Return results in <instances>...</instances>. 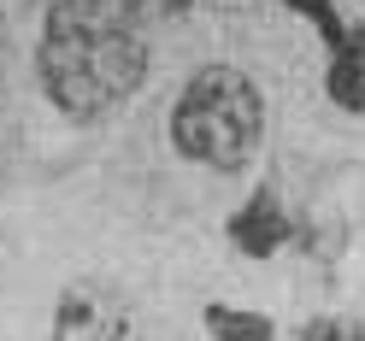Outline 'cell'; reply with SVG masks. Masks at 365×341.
Returning a JSON list of instances; mask_svg holds the SVG:
<instances>
[{
    "label": "cell",
    "mask_w": 365,
    "mask_h": 341,
    "mask_svg": "<svg viewBox=\"0 0 365 341\" xmlns=\"http://www.w3.org/2000/svg\"><path fill=\"white\" fill-rule=\"evenodd\" d=\"M148 24L130 0H48L36 36V88L59 118L101 124L148 83Z\"/></svg>",
    "instance_id": "1"
},
{
    "label": "cell",
    "mask_w": 365,
    "mask_h": 341,
    "mask_svg": "<svg viewBox=\"0 0 365 341\" xmlns=\"http://www.w3.org/2000/svg\"><path fill=\"white\" fill-rule=\"evenodd\" d=\"M224 241H230L242 259H277L283 247L294 241V218L283 206V194L271 189V183L247 189V200L224 218Z\"/></svg>",
    "instance_id": "4"
},
{
    "label": "cell",
    "mask_w": 365,
    "mask_h": 341,
    "mask_svg": "<svg viewBox=\"0 0 365 341\" xmlns=\"http://www.w3.org/2000/svg\"><path fill=\"white\" fill-rule=\"evenodd\" d=\"M200 330L212 341H277V324L254 306H230V300H207L200 306Z\"/></svg>",
    "instance_id": "6"
},
{
    "label": "cell",
    "mask_w": 365,
    "mask_h": 341,
    "mask_svg": "<svg viewBox=\"0 0 365 341\" xmlns=\"http://www.w3.org/2000/svg\"><path fill=\"white\" fill-rule=\"evenodd\" d=\"M294 341H365V312H318L294 330Z\"/></svg>",
    "instance_id": "7"
},
{
    "label": "cell",
    "mask_w": 365,
    "mask_h": 341,
    "mask_svg": "<svg viewBox=\"0 0 365 341\" xmlns=\"http://www.w3.org/2000/svg\"><path fill=\"white\" fill-rule=\"evenodd\" d=\"M130 335V300L112 283H65L53 300L48 341H124Z\"/></svg>",
    "instance_id": "3"
},
{
    "label": "cell",
    "mask_w": 365,
    "mask_h": 341,
    "mask_svg": "<svg viewBox=\"0 0 365 341\" xmlns=\"http://www.w3.org/2000/svg\"><path fill=\"white\" fill-rule=\"evenodd\" d=\"M324 100L348 118H365V18L341 24L330 41V65H324Z\"/></svg>",
    "instance_id": "5"
},
{
    "label": "cell",
    "mask_w": 365,
    "mask_h": 341,
    "mask_svg": "<svg viewBox=\"0 0 365 341\" xmlns=\"http://www.w3.org/2000/svg\"><path fill=\"white\" fill-rule=\"evenodd\" d=\"M277 6H289V12H301L307 24L324 36V48L341 36V12H336V0H277Z\"/></svg>",
    "instance_id": "8"
},
{
    "label": "cell",
    "mask_w": 365,
    "mask_h": 341,
    "mask_svg": "<svg viewBox=\"0 0 365 341\" xmlns=\"http://www.w3.org/2000/svg\"><path fill=\"white\" fill-rule=\"evenodd\" d=\"M265 130H271V106H265V88L230 59H207L182 77L177 100L165 112V135H171V153L189 159V165H207V171H247L265 147Z\"/></svg>",
    "instance_id": "2"
},
{
    "label": "cell",
    "mask_w": 365,
    "mask_h": 341,
    "mask_svg": "<svg viewBox=\"0 0 365 341\" xmlns=\"http://www.w3.org/2000/svg\"><path fill=\"white\" fill-rule=\"evenodd\" d=\"M130 6H135V18H142V24H171V18L207 6V0H130Z\"/></svg>",
    "instance_id": "9"
}]
</instances>
